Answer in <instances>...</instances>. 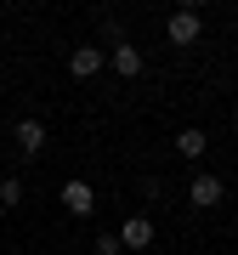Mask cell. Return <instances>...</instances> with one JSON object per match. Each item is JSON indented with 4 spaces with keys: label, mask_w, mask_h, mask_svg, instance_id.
Returning <instances> with one entry per match:
<instances>
[{
    "label": "cell",
    "mask_w": 238,
    "mask_h": 255,
    "mask_svg": "<svg viewBox=\"0 0 238 255\" xmlns=\"http://www.w3.org/2000/svg\"><path fill=\"white\" fill-rule=\"evenodd\" d=\"M199 34H204V17H199L193 6H182V11L165 17V40H170V46H193Z\"/></svg>",
    "instance_id": "obj_1"
},
{
    "label": "cell",
    "mask_w": 238,
    "mask_h": 255,
    "mask_svg": "<svg viewBox=\"0 0 238 255\" xmlns=\"http://www.w3.org/2000/svg\"><path fill=\"white\" fill-rule=\"evenodd\" d=\"M221 199H227V187H221V182H216L210 170H204V176H193V182H187V204H193V210H216Z\"/></svg>",
    "instance_id": "obj_2"
},
{
    "label": "cell",
    "mask_w": 238,
    "mask_h": 255,
    "mask_svg": "<svg viewBox=\"0 0 238 255\" xmlns=\"http://www.w3.org/2000/svg\"><path fill=\"white\" fill-rule=\"evenodd\" d=\"M63 210L85 221V216L97 210V187H91V182H63Z\"/></svg>",
    "instance_id": "obj_3"
},
{
    "label": "cell",
    "mask_w": 238,
    "mask_h": 255,
    "mask_svg": "<svg viewBox=\"0 0 238 255\" xmlns=\"http://www.w3.org/2000/svg\"><path fill=\"white\" fill-rule=\"evenodd\" d=\"M102 63H108V57H102L97 46H74V51H68V74H74V80H97Z\"/></svg>",
    "instance_id": "obj_4"
},
{
    "label": "cell",
    "mask_w": 238,
    "mask_h": 255,
    "mask_svg": "<svg viewBox=\"0 0 238 255\" xmlns=\"http://www.w3.org/2000/svg\"><path fill=\"white\" fill-rule=\"evenodd\" d=\"M153 244V221L147 216H130L125 227H119V250H147Z\"/></svg>",
    "instance_id": "obj_5"
},
{
    "label": "cell",
    "mask_w": 238,
    "mask_h": 255,
    "mask_svg": "<svg viewBox=\"0 0 238 255\" xmlns=\"http://www.w3.org/2000/svg\"><path fill=\"white\" fill-rule=\"evenodd\" d=\"M108 63H114V74H119V80H136V74H142V51L119 40V46L108 51Z\"/></svg>",
    "instance_id": "obj_6"
},
{
    "label": "cell",
    "mask_w": 238,
    "mask_h": 255,
    "mask_svg": "<svg viewBox=\"0 0 238 255\" xmlns=\"http://www.w3.org/2000/svg\"><path fill=\"white\" fill-rule=\"evenodd\" d=\"M17 147L23 153H40V147H46V125H40V119H17Z\"/></svg>",
    "instance_id": "obj_7"
},
{
    "label": "cell",
    "mask_w": 238,
    "mask_h": 255,
    "mask_svg": "<svg viewBox=\"0 0 238 255\" xmlns=\"http://www.w3.org/2000/svg\"><path fill=\"white\" fill-rule=\"evenodd\" d=\"M176 147H182V153H187V159H199V153H204V147H210V136H204V130H199V125H187V130H176Z\"/></svg>",
    "instance_id": "obj_8"
},
{
    "label": "cell",
    "mask_w": 238,
    "mask_h": 255,
    "mask_svg": "<svg viewBox=\"0 0 238 255\" xmlns=\"http://www.w3.org/2000/svg\"><path fill=\"white\" fill-rule=\"evenodd\" d=\"M0 204H6V210L23 204V182H17V176H6V182H0Z\"/></svg>",
    "instance_id": "obj_9"
},
{
    "label": "cell",
    "mask_w": 238,
    "mask_h": 255,
    "mask_svg": "<svg viewBox=\"0 0 238 255\" xmlns=\"http://www.w3.org/2000/svg\"><path fill=\"white\" fill-rule=\"evenodd\" d=\"M97 255H119V233H102L97 238Z\"/></svg>",
    "instance_id": "obj_10"
}]
</instances>
